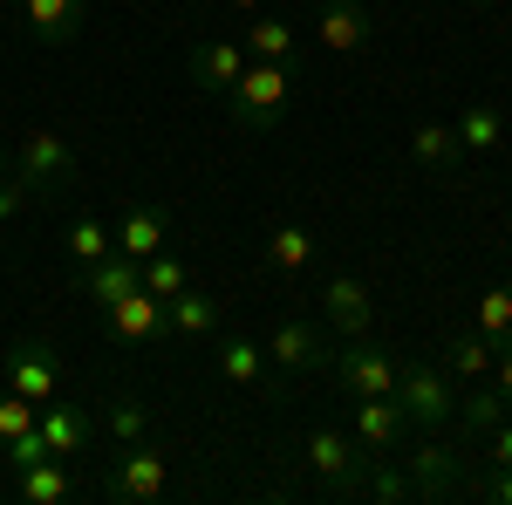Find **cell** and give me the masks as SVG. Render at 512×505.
I'll use <instances>...</instances> for the list:
<instances>
[{"instance_id":"cell-1","label":"cell","mask_w":512,"mask_h":505,"mask_svg":"<svg viewBox=\"0 0 512 505\" xmlns=\"http://www.w3.org/2000/svg\"><path fill=\"white\" fill-rule=\"evenodd\" d=\"M287 89H294L287 62H246V76L233 82V96H219V103H226V117H233L239 130H274L280 110H287Z\"/></svg>"},{"instance_id":"cell-2","label":"cell","mask_w":512,"mask_h":505,"mask_svg":"<svg viewBox=\"0 0 512 505\" xmlns=\"http://www.w3.org/2000/svg\"><path fill=\"white\" fill-rule=\"evenodd\" d=\"M396 403L417 430H444L458 417V389H451V369L444 362H403L396 369Z\"/></svg>"},{"instance_id":"cell-3","label":"cell","mask_w":512,"mask_h":505,"mask_svg":"<svg viewBox=\"0 0 512 505\" xmlns=\"http://www.w3.org/2000/svg\"><path fill=\"white\" fill-rule=\"evenodd\" d=\"M171 485V458L158 444H123V458L103 471V499L110 505H151Z\"/></svg>"},{"instance_id":"cell-4","label":"cell","mask_w":512,"mask_h":505,"mask_svg":"<svg viewBox=\"0 0 512 505\" xmlns=\"http://www.w3.org/2000/svg\"><path fill=\"white\" fill-rule=\"evenodd\" d=\"M21 185H28V198H55L76 185V151H69V137L62 130H28L21 137Z\"/></svg>"},{"instance_id":"cell-5","label":"cell","mask_w":512,"mask_h":505,"mask_svg":"<svg viewBox=\"0 0 512 505\" xmlns=\"http://www.w3.org/2000/svg\"><path fill=\"white\" fill-rule=\"evenodd\" d=\"M328 369H335V389L355 403V396H396V369H403V362H396L376 335H362V342H349V349H335Z\"/></svg>"},{"instance_id":"cell-6","label":"cell","mask_w":512,"mask_h":505,"mask_svg":"<svg viewBox=\"0 0 512 505\" xmlns=\"http://www.w3.org/2000/svg\"><path fill=\"white\" fill-rule=\"evenodd\" d=\"M321 328H328L335 342L376 335V301H369V287H362L355 273H328V287H321Z\"/></svg>"},{"instance_id":"cell-7","label":"cell","mask_w":512,"mask_h":505,"mask_svg":"<svg viewBox=\"0 0 512 505\" xmlns=\"http://www.w3.org/2000/svg\"><path fill=\"white\" fill-rule=\"evenodd\" d=\"M308 471H315L328 492H342V499H355V478H362V465H369V451L355 444V437H342V430H328V424H315L308 430Z\"/></svg>"},{"instance_id":"cell-8","label":"cell","mask_w":512,"mask_h":505,"mask_svg":"<svg viewBox=\"0 0 512 505\" xmlns=\"http://www.w3.org/2000/svg\"><path fill=\"white\" fill-rule=\"evenodd\" d=\"M267 355H274V369H294V376H328V362H335L328 328H321V321H308V314L280 321L274 342H267Z\"/></svg>"},{"instance_id":"cell-9","label":"cell","mask_w":512,"mask_h":505,"mask_svg":"<svg viewBox=\"0 0 512 505\" xmlns=\"http://www.w3.org/2000/svg\"><path fill=\"white\" fill-rule=\"evenodd\" d=\"M185 76H192L198 96H233V82L246 76V48L239 41H198L192 48V62H185Z\"/></svg>"},{"instance_id":"cell-10","label":"cell","mask_w":512,"mask_h":505,"mask_svg":"<svg viewBox=\"0 0 512 505\" xmlns=\"http://www.w3.org/2000/svg\"><path fill=\"white\" fill-rule=\"evenodd\" d=\"M369 7L362 0H315V41L328 55H355V48H369Z\"/></svg>"},{"instance_id":"cell-11","label":"cell","mask_w":512,"mask_h":505,"mask_svg":"<svg viewBox=\"0 0 512 505\" xmlns=\"http://www.w3.org/2000/svg\"><path fill=\"white\" fill-rule=\"evenodd\" d=\"M403 430H410V417H403L396 396H355V444L369 458H390L396 444H403Z\"/></svg>"},{"instance_id":"cell-12","label":"cell","mask_w":512,"mask_h":505,"mask_svg":"<svg viewBox=\"0 0 512 505\" xmlns=\"http://www.w3.org/2000/svg\"><path fill=\"white\" fill-rule=\"evenodd\" d=\"M35 430H41V444H48V458H82L96 444V417L82 403H41Z\"/></svg>"},{"instance_id":"cell-13","label":"cell","mask_w":512,"mask_h":505,"mask_svg":"<svg viewBox=\"0 0 512 505\" xmlns=\"http://www.w3.org/2000/svg\"><path fill=\"white\" fill-rule=\"evenodd\" d=\"M55 349L48 342H14L7 349V389L28 396V403H55Z\"/></svg>"},{"instance_id":"cell-14","label":"cell","mask_w":512,"mask_h":505,"mask_svg":"<svg viewBox=\"0 0 512 505\" xmlns=\"http://www.w3.org/2000/svg\"><path fill=\"white\" fill-rule=\"evenodd\" d=\"M403 471H410V485H417V499H444V492H458V451L451 444H437V430L403 458Z\"/></svg>"},{"instance_id":"cell-15","label":"cell","mask_w":512,"mask_h":505,"mask_svg":"<svg viewBox=\"0 0 512 505\" xmlns=\"http://www.w3.org/2000/svg\"><path fill=\"white\" fill-rule=\"evenodd\" d=\"M82 7L89 0H21V21H28V35L41 48H69L82 35Z\"/></svg>"},{"instance_id":"cell-16","label":"cell","mask_w":512,"mask_h":505,"mask_svg":"<svg viewBox=\"0 0 512 505\" xmlns=\"http://www.w3.org/2000/svg\"><path fill=\"white\" fill-rule=\"evenodd\" d=\"M144 287V260H130V253H110V260H96V267H82V294L96 301V308H110L123 294H137Z\"/></svg>"},{"instance_id":"cell-17","label":"cell","mask_w":512,"mask_h":505,"mask_svg":"<svg viewBox=\"0 0 512 505\" xmlns=\"http://www.w3.org/2000/svg\"><path fill=\"white\" fill-rule=\"evenodd\" d=\"M103 321H110V335H123V342H151V335L164 328V301L151 294V287H137V294L110 301V308H103Z\"/></svg>"},{"instance_id":"cell-18","label":"cell","mask_w":512,"mask_h":505,"mask_svg":"<svg viewBox=\"0 0 512 505\" xmlns=\"http://www.w3.org/2000/svg\"><path fill=\"white\" fill-rule=\"evenodd\" d=\"M164 239H171V219H164L158 205H130V212L117 219V253H130V260L164 253Z\"/></svg>"},{"instance_id":"cell-19","label":"cell","mask_w":512,"mask_h":505,"mask_svg":"<svg viewBox=\"0 0 512 505\" xmlns=\"http://www.w3.org/2000/svg\"><path fill=\"white\" fill-rule=\"evenodd\" d=\"M246 62H287L294 55V21H280V14H246Z\"/></svg>"},{"instance_id":"cell-20","label":"cell","mask_w":512,"mask_h":505,"mask_svg":"<svg viewBox=\"0 0 512 505\" xmlns=\"http://www.w3.org/2000/svg\"><path fill=\"white\" fill-rule=\"evenodd\" d=\"M164 328H171V335H192V342H205V335H219V301L185 287V294H171V301H164Z\"/></svg>"},{"instance_id":"cell-21","label":"cell","mask_w":512,"mask_h":505,"mask_svg":"<svg viewBox=\"0 0 512 505\" xmlns=\"http://www.w3.org/2000/svg\"><path fill=\"white\" fill-rule=\"evenodd\" d=\"M410 157H417L424 171H458V164H465V144H458L451 123H417V130H410Z\"/></svg>"},{"instance_id":"cell-22","label":"cell","mask_w":512,"mask_h":505,"mask_svg":"<svg viewBox=\"0 0 512 505\" xmlns=\"http://www.w3.org/2000/svg\"><path fill=\"white\" fill-rule=\"evenodd\" d=\"M437 362H444V369H451V376H492V362H499V342H492V335H451V342H444V355H437Z\"/></svg>"},{"instance_id":"cell-23","label":"cell","mask_w":512,"mask_h":505,"mask_svg":"<svg viewBox=\"0 0 512 505\" xmlns=\"http://www.w3.org/2000/svg\"><path fill=\"white\" fill-rule=\"evenodd\" d=\"M212 362H219V376L226 383H260V369H267V349L260 342H246V335H219V349H212Z\"/></svg>"},{"instance_id":"cell-24","label":"cell","mask_w":512,"mask_h":505,"mask_svg":"<svg viewBox=\"0 0 512 505\" xmlns=\"http://www.w3.org/2000/svg\"><path fill=\"white\" fill-rule=\"evenodd\" d=\"M14 492H21L28 505H62L69 499V471L55 465V458H35V465L14 471Z\"/></svg>"},{"instance_id":"cell-25","label":"cell","mask_w":512,"mask_h":505,"mask_svg":"<svg viewBox=\"0 0 512 505\" xmlns=\"http://www.w3.org/2000/svg\"><path fill=\"white\" fill-rule=\"evenodd\" d=\"M499 417H506V396H499V383H492V376H478V389H465V396H458V417H451V424H465L472 437H485Z\"/></svg>"},{"instance_id":"cell-26","label":"cell","mask_w":512,"mask_h":505,"mask_svg":"<svg viewBox=\"0 0 512 505\" xmlns=\"http://www.w3.org/2000/svg\"><path fill=\"white\" fill-rule=\"evenodd\" d=\"M458 130V144H465V157H485V151H499V137H506V117L492 110V103H472L465 117L451 123Z\"/></svg>"},{"instance_id":"cell-27","label":"cell","mask_w":512,"mask_h":505,"mask_svg":"<svg viewBox=\"0 0 512 505\" xmlns=\"http://www.w3.org/2000/svg\"><path fill=\"white\" fill-rule=\"evenodd\" d=\"M355 492H369V499H383V505L417 499L410 471H403V465H390V458H369V465H362V478H355Z\"/></svg>"},{"instance_id":"cell-28","label":"cell","mask_w":512,"mask_h":505,"mask_svg":"<svg viewBox=\"0 0 512 505\" xmlns=\"http://www.w3.org/2000/svg\"><path fill=\"white\" fill-rule=\"evenodd\" d=\"M308 260H315V233L308 226H274L267 233V267L274 273H301Z\"/></svg>"},{"instance_id":"cell-29","label":"cell","mask_w":512,"mask_h":505,"mask_svg":"<svg viewBox=\"0 0 512 505\" xmlns=\"http://www.w3.org/2000/svg\"><path fill=\"white\" fill-rule=\"evenodd\" d=\"M62 246H69V260H76V267H96V260H110V253H117V233H110L103 219H76Z\"/></svg>"},{"instance_id":"cell-30","label":"cell","mask_w":512,"mask_h":505,"mask_svg":"<svg viewBox=\"0 0 512 505\" xmlns=\"http://www.w3.org/2000/svg\"><path fill=\"white\" fill-rule=\"evenodd\" d=\"M103 424H110V437H117V444H144V430H151V410H144L137 396H110Z\"/></svg>"},{"instance_id":"cell-31","label":"cell","mask_w":512,"mask_h":505,"mask_svg":"<svg viewBox=\"0 0 512 505\" xmlns=\"http://www.w3.org/2000/svg\"><path fill=\"white\" fill-rule=\"evenodd\" d=\"M144 287H151L158 301H171V294L192 287V273H185V260H171V253H151V260H144Z\"/></svg>"},{"instance_id":"cell-32","label":"cell","mask_w":512,"mask_h":505,"mask_svg":"<svg viewBox=\"0 0 512 505\" xmlns=\"http://www.w3.org/2000/svg\"><path fill=\"white\" fill-rule=\"evenodd\" d=\"M478 335H492V342H512V287H492V294H478Z\"/></svg>"},{"instance_id":"cell-33","label":"cell","mask_w":512,"mask_h":505,"mask_svg":"<svg viewBox=\"0 0 512 505\" xmlns=\"http://www.w3.org/2000/svg\"><path fill=\"white\" fill-rule=\"evenodd\" d=\"M41 403H28V396H14V389H0V444H14L21 430H35Z\"/></svg>"},{"instance_id":"cell-34","label":"cell","mask_w":512,"mask_h":505,"mask_svg":"<svg viewBox=\"0 0 512 505\" xmlns=\"http://www.w3.org/2000/svg\"><path fill=\"white\" fill-rule=\"evenodd\" d=\"M485 444H492V471H512V424H506V417L485 430Z\"/></svg>"},{"instance_id":"cell-35","label":"cell","mask_w":512,"mask_h":505,"mask_svg":"<svg viewBox=\"0 0 512 505\" xmlns=\"http://www.w3.org/2000/svg\"><path fill=\"white\" fill-rule=\"evenodd\" d=\"M21 205H28V185H21V171H7L0 178V219H14Z\"/></svg>"},{"instance_id":"cell-36","label":"cell","mask_w":512,"mask_h":505,"mask_svg":"<svg viewBox=\"0 0 512 505\" xmlns=\"http://www.w3.org/2000/svg\"><path fill=\"white\" fill-rule=\"evenodd\" d=\"M492 383H499V396H506V410H512V342H499V362H492Z\"/></svg>"},{"instance_id":"cell-37","label":"cell","mask_w":512,"mask_h":505,"mask_svg":"<svg viewBox=\"0 0 512 505\" xmlns=\"http://www.w3.org/2000/svg\"><path fill=\"white\" fill-rule=\"evenodd\" d=\"M485 499H492V505H512V471H492V478H485Z\"/></svg>"},{"instance_id":"cell-38","label":"cell","mask_w":512,"mask_h":505,"mask_svg":"<svg viewBox=\"0 0 512 505\" xmlns=\"http://www.w3.org/2000/svg\"><path fill=\"white\" fill-rule=\"evenodd\" d=\"M219 7H233V14H260L267 0H219Z\"/></svg>"},{"instance_id":"cell-39","label":"cell","mask_w":512,"mask_h":505,"mask_svg":"<svg viewBox=\"0 0 512 505\" xmlns=\"http://www.w3.org/2000/svg\"><path fill=\"white\" fill-rule=\"evenodd\" d=\"M472 7H506V0H472Z\"/></svg>"},{"instance_id":"cell-40","label":"cell","mask_w":512,"mask_h":505,"mask_svg":"<svg viewBox=\"0 0 512 505\" xmlns=\"http://www.w3.org/2000/svg\"><path fill=\"white\" fill-rule=\"evenodd\" d=\"M0 178H7V151H0Z\"/></svg>"},{"instance_id":"cell-41","label":"cell","mask_w":512,"mask_h":505,"mask_svg":"<svg viewBox=\"0 0 512 505\" xmlns=\"http://www.w3.org/2000/svg\"><path fill=\"white\" fill-rule=\"evenodd\" d=\"M7 7H21V0H7Z\"/></svg>"},{"instance_id":"cell-42","label":"cell","mask_w":512,"mask_h":505,"mask_svg":"<svg viewBox=\"0 0 512 505\" xmlns=\"http://www.w3.org/2000/svg\"><path fill=\"white\" fill-rule=\"evenodd\" d=\"M308 7H315V0H308Z\"/></svg>"}]
</instances>
